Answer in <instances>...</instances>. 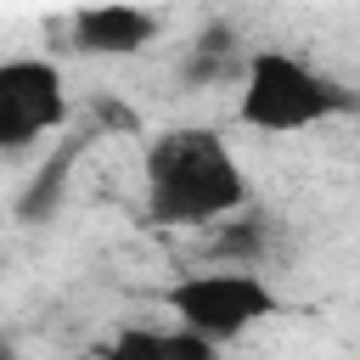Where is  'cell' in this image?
Segmentation results:
<instances>
[{"instance_id": "obj_1", "label": "cell", "mask_w": 360, "mask_h": 360, "mask_svg": "<svg viewBox=\"0 0 360 360\" xmlns=\"http://www.w3.org/2000/svg\"><path fill=\"white\" fill-rule=\"evenodd\" d=\"M141 202L163 231H214L219 219L248 208V169L214 124H169L146 141Z\"/></svg>"}, {"instance_id": "obj_2", "label": "cell", "mask_w": 360, "mask_h": 360, "mask_svg": "<svg viewBox=\"0 0 360 360\" xmlns=\"http://www.w3.org/2000/svg\"><path fill=\"white\" fill-rule=\"evenodd\" d=\"M236 118L259 135H298L315 124H332L343 112H354V90H343L332 73H321L315 62L292 56V51H253L242 62L236 79Z\"/></svg>"}, {"instance_id": "obj_3", "label": "cell", "mask_w": 360, "mask_h": 360, "mask_svg": "<svg viewBox=\"0 0 360 360\" xmlns=\"http://www.w3.org/2000/svg\"><path fill=\"white\" fill-rule=\"evenodd\" d=\"M163 309L180 321V332L225 349V343L248 338L253 326H264L281 309V298H276V287L259 270H219L214 264V270L169 281L163 287Z\"/></svg>"}, {"instance_id": "obj_4", "label": "cell", "mask_w": 360, "mask_h": 360, "mask_svg": "<svg viewBox=\"0 0 360 360\" xmlns=\"http://www.w3.org/2000/svg\"><path fill=\"white\" fill-rule=\"evenodd\" d=\"M68 124V84L62 68L45 56H6L0 62V152H22Z\"/></svg>"}, {"instance_id": "obj_5", "label": "cell", "mask_w": 360, "mask_h": 360, "mask_svg": "<svg viewBox=\"0 0 360 360\" xmlns=\"http://www.w3.org/2000/svg\"><path fill=\"white\" fill-rule=\"evenodd\" d=\"M163 34V17L146 6H84L68 17V39L79 56H135Z\"/></svg>"}, {"instance_id": "obj_6", "label": "cell", "mask_w": 360, "mask_h": 360, "mask_svg": "<svg viewBox=\"0 0 360 360\" xmlns=\"http://www.w3.org/2000/svg\"><path fill=\"white\" fill-rule=\"evenodd\" d=\"M84 141H96V135H73V141H62V146L34 169V180L17 191V219H22V225H45V219L62 208V197H68V174H73Z\"/></svg>"}, {"instance_id": "obj_7", "label": "cell", "mask_w": 360, "mask_h": 360, "mask_svg": "<svg viewBox=\"0 0 360 360\" xmlns=\"http://www.w3.org/2000/svg\"><path fill=\"white\" fill-rule=\"evenodd\" d=\"M264 236H270V219L242 208V214H231V219H219V225H214L208 253L219 259V270H248V264L264 253Z\"/></svg>"}, {"instance_id": "obj_8", "label": "cell", "mask_w": 360, "mask_h": 360, "mask_svg": "<svg viewBox=\"0 0 360 360\" xmlns=\"http://www.w3.org/2000/svg\"><path fill=\"white\" fill-rule=\"evenodd\" d=\"M96 360H174V354H169V332L124 326V332H112V338L96 349Z\"/></svg>"}, {"instance_id": "obj_9", "label": "cell", "mask_w": 360, "mask_h": 360, "mask_svg": "<svg viewBox=\"0 0 360 360\" xmlns=\"http://www.w3.org/2000/svg\"><path fill=\"white\" fill-rule=\"evenodd\" d=\"M169 354H174V360H219L214 343H202V338H191V332H180V326L169 332Z\"/></svg>"}, {"instance_id": "obj_10", "label": "cell", "mask_w": 360, "mask_h": 360, "mask_svg": "<svg viewBox=\"0 0 360 360\" xmlns=\"http://www.w3.org/2000/svg\"><path fill=\"white\" fill-rule=\"evenodd\" d=\"M0 360H22V354H17V343H11V338H0Z\"/></svg>"}]
</instances>
